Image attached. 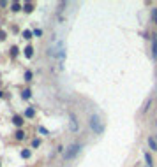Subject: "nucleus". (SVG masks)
<instances>
[{"label": "nucleus", "instance_id": "ddd939ff", "mask_svg": "<svg viewBox=\"0 0 157 167\" xmlns=\"http://www.w3.org/2000/svg\"><path fill=\"white\" fill-rule=\"evenodd\" d=\"M21 97H23V99H30V97H32V91H30L28 88L23 90V91H21Z\"/></svg>", "mask_w": 157, "mask_h": 167}, {"label": "nucleus", "instance_id": "6e6552de", "mask_svg": "<svg viewBox=\"0 0 157 167\" xmlns=\"http://www.w3.org/2000/svg\"><path fill=\"white\" fill-rule=\"evenodd\" d=\"M14 139H16V141H23V139H25V132H23V130H16Z\"/></svg>", "mask_w": 157, "mask_h": 167}, {"label": "nucleus", "instance_id": "f257e3e1", "mask_svg": "<svg viewBox=\"0 0 157 167\" xmlns=\"http://www.w3.org/2000/svg\"><path fill=\"white\" fill-rule=\"evenodd\" d=\"M90 129H92L94 134H102L104 125H102V121H101V116H99V114H92V116H90Z\"/></svg>", "mask_w": 157, "mask_h": 167}, {"label": "nucleus", "instance_id": "412c9836", "mask_svg": "<svg viewBox=\"0 0 157 167\" xmlns=\"http://www.w3.org/2000/svg\"><path fill=\"white\" fill-rule=\"evenodd\" d=\"M154 16H155V18H157V7H155V9H154Z\"/></svg>", "mask_w": 157, "mask_h": 167}, {"label": "nucleus", "instance_id": "f3484780", "mask_svg": "<svg viewBox=\"0 0 157 167\" xmlns=\"http://www.w3.org/2000/svg\"><path fill=\"white\" fill-rule=\"evenodd\" d=\"M32 34H34L35 37H41V35H43V30H41V28H35V30H34Z\"/></svg>", "mask_w": 157, "mask_h": 167}, {"label": "nucleus", "instance_id": "9b49d317", "mask_svg": "<svg viewBox=\"0 0 157 167\" xmlns=\"http://www.w3.org/2000/svg\"><path fill=\"white\" fill-rule=\"evenodd\" d=\"M34 116H35V111H34L32 107L25 109V118H34Z\"/></svg>", "mask_w": 157, "mask_h": 167}, {"label": "nucleus", "instance_id": "f8f14e48", "mask_svg": "<svg viewBox=\"0 0 157 167\" xmlns=\"http://www.w3.org/2000/svg\"><path fill=\"white\" fill-rule=\"evenodd\" d=\"M23 11H25V13H32V11H34V5L30 4V2L25 4V5H23Z\"/></svg>", "mask_w": 157, "mask_h": 167}, {"label": "nucleus", "instance_id": "a211bd4d", "mask_svg": "<svg viewBox=\"0 0 157 167\" xmlns=\"http://www.w3.org/2000/svg\"><path fill=\"white\" fill-rule=\"evenodd\" d=\"M16 55H18V48H16V46H13V48H11V56L14 58Z\"/></svg>", "mask_w": 157, "mask_h": 167}, {"label": "nucleus", "instance_id": "4be33fe9", "mask_svg": "<svg viewBox=\"0 0 157 167\" xmlns=\"http://www.w3.org/2000/svg\"><path fill=\"white\" fill-rule=\"evenodd\" d=\"M2 95H4V93H2V91H0V97H2Z\"/></svg>", "mask_w": 157, "mask_h": 167}, {"label": "nucleus", "instance_id": "1a4fd4ad", "mask_svg": "<svg viewBox=\"0 0 157 167\" xmlns=\"http://www.w3.org/2000/svg\"><path fill=\"white\" fill-rule=\"evenodd\" d=\"M145 162L148 167H154V160H152V155L150 153H145Z\"/></svg>", "mask_w": 157, "mask_h": 167}, {"label": "nucleus", "instance_id": "0eeeda50", "mask_svg": "<svg viewBox=\"0 0 157 167\" xmlns=\"http://www.w3.org/2000/svg\"><path fill=\"white\" fill-rule=\"evenodd\" d=\"M146 142H148V148L152 151H157V141H154V137H148V139H146Z\"/></svg>", "mask_w": 157, "mask_h": 167}, {"label": "nucleus", "instance_id": "4468645a", "mask_svg": "<svg viewBox=\"0 0 157 167\" xmlns=\"http://www.w3.org/2000/svg\"><path fill=\"white\" fill-rule=\"evenodd\" d=\"M30 155H32L30 150H21V156H23V158H30Z\"/></svg>", "mask_w": 157, "mask_h": 167}, {"label": "nucleus", "instance_id": "7ed1b4c3", "mask_svg": "<svg viewBox=\"0 0 157 167\" xmlns=\"http://www.w3.org/2000/svg\"><path fill=\"white\" fill-rule=\"evenodd\" d=\"M69 120H71V132H78V129H80V123H78V116L74 113H69Z\"/></svg>", "mask_w": 157, "mask_h": 167}, {"label": "nucleus", "instance_id": "2eb2a0df", "mask_svg": "<svg viewBox=\"0 0 157 167\" xmlns=\"http://www.w3.org/2000/svg\"><path fill=\"white\" fill-rule=\"evenodd\" d=\"M11 11H13V13H18V11H19V4H18V2L11 4Z\"/></svg>", "mask_w": 157, "mask_h": 167}, {"label": "nucleus", "instance_id": "39448f33", "mask_svg": "<svg viewBox=\"0 0 157 167\" xmlns=\"http://www.w3.org/2000/svg\"><path fill=\"white\" fill-rule=\"evenodd\" d=\"M152 55L154 58H157V35L152 37Z\"/></svg>", "mask_w": 157, "mask_h": 167}, {"label": "nucleus", "instance_id": "9d476101", "mask_svg": "<svg viewBox=\"0 0 157 167\" xmlns=\"http://www.w3.org/2000/svg\"><path fill=\"white\" fill-rule=\"evenodd\" d=\"M32 32H30V30H23V32H21V37L25 39V40H30V39H32Z\"/></svg>", "mask_w": 157, "mask_h": 167}, {"label": "nucleus", "instance_id": "aec40b11", "mask_svg": "<svg viewBox=\"0 0 157 167\" xmlns=\"http://www.w3.org/2000/svg\"><path fill=\"white\" fill-rule=\"evenodd\" d=\"M39 144H41V139H34V141H32V146H34V148H37Z\"/></svg>", "mask_w": 157, "mask_h": 167}, {"label": "nucleus", "instance_id": "20e7f679", "mask_svg": "<svg viewBox=\"0 0 157 167\" xmlns=\"http://www.w3.org/2000/svg\"><path fill=\"white\" fill-rule=\"evenodd\" d=\"M13 123L16 125V127H21V125H23L25 121H23V118L19 116V114H14V116H13Z\"/></svg>", "mask_w": 157, "mask_h": 167}, {"label": "nucleus", "instance_id": "dca6fc26", "mask_svg": "<svg viewBox=\"0 0 157 167\" xmlns=\"http://www.w3.org/2000/svg\"><path fill=\"white\" fill-rule=\"evenodd\" d=\"M23 78H25V81H32V70H27Z\"/></svg>", "mask_w": 157, "mask_h": 167}, {"label": "nucleus", "instance_id": "6ab92c4d", "mask_svg": "<svg viewBox=\"0 0 157 167\" xmlns=\"http://www.w3.org/2000/svg\"><path fill=\"white\" fill-rule=\"evenodd\" d=\"M148 107H150V99H148V100L145 102V107H143V113H146V111H148Z\"/></svg>", "mask_w": 157, "mask_h": 167}, {"label": "nucleus", "instance_id": "f03ea898", "mask_svg": "<svg viewBox=\"0 0 157 167\" xmlns=\"http://www.w3.org/2000/svg\"><path fill=\"white\" fill-rule=\"evenodd\" d=\"M80 150H81V144L80 142H74V144H71L69 148L65 150V153H64V158L65 160H71V158H74V156L80 153Z\"/></svg>", "mask_w": 157, "mask_h": 167}, {"label": "nucleus", "instance_id": "423d86ee", "mask_svg": "<svg viewBox=\"0 0 157 167\" xmlns=\"http://www.w3.org/2000/svg\"><path fill=\"white\" fill-rule=\"evenodd\" d=\"M23 55H25L27 58H32V56H34V48H32V46H27V48L23 49Z\"/></svg>", "mask_w": 157, "mask_h": 167}]
</instances>
